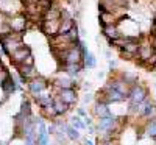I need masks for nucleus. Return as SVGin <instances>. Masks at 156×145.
<instances>
[{
  "label": "nucleus",
  "mask_w": 156,
  "mask_h": 145,
  "mask_svg": "<svg viewBox=\"0 0 156 145\" xmlns=\"http://www.w3.org/2000/svg\"><path fill=\"white\" fill-rule=\"evenodd\" d=\"M84 67H87V69H94L95 65H97V59H95V56H94V53H90V51H87V53L84 55Z\"/></svg>",
  "instance_id": "5701e85b"
},
{
  "label": "nucleus",
  "mask_w": 156,
  "mask_h": 145,
  "mask_svg": "<svg viewBox=\"0 0 156 145\" xmlns=\"http://www.w3.org/2000/svg\"><path fill=\"white\" fill-rule=\"evenodd\" d=\"M154 87H156V83H154Z\"/></svg>",
  "instance_id": "c9c22d12"
},
{
  "label": "nucleus",
  "mask_w": 156,
  "mask_h": 145,
  "mask_svg": "<svg viewBox=\"0 0 156 145\" xmlns=\"http://www.w3.org/2000/svg\"><path fill=\"white\" fill-rule=\"evenodd\" d=\"M30 55H31V48H30L28 45H23V47H20L17 51H14V53L9 56V59H11L12 65H14V67H17V65L23 64V61L27 59Z\"/></svg>",
  "instance_id": "9b49d317"
},
{
  "label": "nucleus",
  "mask_w": 156,
  "mask_h": 145,
  "mask_svg": "<svg viewBox=\"0 0 156 145\" xmlns=\"http://www.w3.org/2000/svg\"><path fill=\"white\" fill-rule=\"evenodd\" d=\"M69 123L73 126V128H76V129H80V131H84V129H87V126H86V123H84V120L80 117V115H72L70 118H69Z\"/></svg>",
  "instance_id": "4be33fe9"
},
{
  "label": "nucleus",
  "mask_w": 156,
  "mask_h": 145,
  "mask_svg": "<svg viewBox=\"0 0 156 145\" xmlns=\"http://www.w3.org/2000/svg\"><path fill=\"white\" fill-rule=\"evenodd\" d=\"M144 134L147 137L156 140V118L145 120V123H144Z\"/></svg>",
  "instance_id": "dca6fc26"
},
{
  "label": "nucleus",
  "mask_w": 156,
  "mask_h": 145,
  "mask_svg": "<svg viewBox=\"0 0 156 145\" xmlns=\"http://www.w3.org/2000/svg\"><path fill=\"white\" fill-rule=\"evenodd\" d=\"M154 55V48L151 45L150 41H147V39H142L140 37V45H139V51H137V55H136V62L140 65L142 62H145L147 59H150L151 56Z\"/></svg>",
  "instance_id": "0eeeda50"
},
{
  "label": "nucleus",
  "mask_w": 156,
  "mask_h": 145,
  "mask_svg": "<svg viewBox=\"0 0 156 145\" xmlns=\"http://www.w3.org/2000/svg\"><path fill=\"white\" fill-rule=\"evenodd\" d=\"M84 69H86L84 67V62H81V64H59V70L62 73L72 76V78L78 76Z\"/></svg>",
  "instance_id": "f8f14e48"
},
{
  "label": "nucleus",
  "mask_w": 156,
  "mask_h": 145,
  "mask_svg": "<svg viewBox=\"0 0 156 145\" xmlns=\"http://www.w3.org/2000/svg\"><path fill=\"white\" fill-rule=\"evenodd\" d=\"M154 98H156V94H154Z\"/></svg>",
  "instance_id": "e433bc0d"
},
{
  "label": "nucleus",
  "mask_w": 156,
  "mask_h": 145,
  "mask_svg": "<svg viewBox=\"0 0 156 145\" xmlns=\"http://www.w3.org/2000/svg\"><path fill=\"white\" fill-rule=\"evenodd\" d=\"M97 76H98V78H103V76H105V73H103V72H98Z\"/></svg>",
  "instance_id": "2f4dec72"
},
{
  "label": "nucleus",
  "mask_w": 156,
  "mask_h": 145,
  "mask_svg": "<svg viewBox=\"0 0 156 145\" xmlns=\"http://www.w3.org/2000/svg\"><path fill=\"white\" fill-rule=\"evenodd\" d=\"M22 84H19L17 83V80H16V76H12V75H9V78L3 83V86H2V89H3V92L8 95V97H11L12 94H16V92L19 90V87H20Z\"/></svg>",
  "instance_id": "4468645a"
},
{
  "label": "nucleus",
  "mask_w": 156,
  "mask_h": 145,
  "mask_svg": "<svg viewBox=\"0 0 156 145\" xmlns=\"http://www.w3.org/2000/svg\"><path fill=\"white\" fill-rule=\"evenodd\" d=\"M6 22H8V25H9V28H11L12 33H23L25 34V31H27V28H28V22L30 20L27 19V16H25L23 12H20V14L8 17Z\"/></svg>",
  "instance_id": "39448f33"
},
{
  "label": "nucleus",
  "mask_w": 156,
  "mask_h": 145,
  "mask_svg": "<svg viewBox=\"0 0 156 145\" xmlns=\"http://www.w3.org/2000/svg\"><path fill=\"white\" fill-rule=\"evenodd\" d=\"M47 133H48L50 136H55V134L58 133V128H56L55 122H50V123L47 125Z\"/></svg>",
  "instance_id": "a878e982"
},
{
  "label": "nucleus",
  "mask_w": 156,
  "mask_h": 145,
  "mask_svg": "<svg viewBox=\"0 0 156 145\" xmlns=\"http://www.w3.org/2000/svg\"><path fill=\"white\" fill-rule=\"evenodd\" d=\"M9 75H11V73H9L6 69H2V70H0V87H2V86H3V83L9 78Z\"/></svg>",
  "instance_id": "393cba45"
},
{
  "label": "nucleus",
  "mask_w": 156,
  "mask_h": 145,
  "mask_svg": "<svg viewBox=\"0 0 156 145\" xmlns=\"http://www.w3.org/2000/svg\"><path fill=\"white\" fill-rule=\"evenodd\" d=\"M83 145H98V143L94 142V140H90V139H87V137H84L83 139Z\"/></svg>",
  "instance_id": "c85d7f7f"
},
{
  "label": "nucleus",
  "mask_w": 156,
  "mask_h": 145,
  "mask_svg": "<svg viewBox=\"0 0 156 145\" xmlns=\"http://www.w3.org/2000/svg\"><path fill=\"white\" fill-rule=\"evenodd\" d=\"M20 2H23V3H27V0H20Z\"/></svg>",
  "instance_id": "f704fd0d"
},
{
  "label": "nucleus",
  "mask_w": 156,
  "mask_h": 145,
  "mask_svg": "<svg viewBox=\"0 0 156 145\" xmlns=\"http://www.w3.org/2000/svg\"><path fill=\"white\" fill-rule=\"evenodd\" d=\"M120 75H122V78L125 80V83H126L129 87L139 83V76H137V73H134V72H131V70H122Z\"/></svg>",
  "instance_id": "6ab92c4d"
},
{
  "label": "nucleus",
  "mask_w": 156,
  "mask_h": 145,
  "mask_svg": "<svg viewBox=\"0 0 156 145\" xmlns=\"http://www.w3.org/2000/svg\"><path fill=\"white\" fill-rule=\"evenodd\" d=\"M76 115H80L81 118H86V117H87V111L84 109V106L76 108Z\"/></svg>",
  "instance_id": "bb28decb"
},
{
  "label": "nucleus",
  "mask_w": 156,
  "mask_h": 145,
  "mask_svg": "<svg viewBox=\"0 0 156 145\" xmlns=\"http://www.w3.org/2000/svg\"><path fill=\"white\" fill-rule=\"evenodd\" d=\"M98 145H119V139H114V140H108V142H100Z\"/></svg>",
  "instance_id": "cd10ccee"
},
{
  "label": "nucleus",
  "mask_w": 156,
  "mask_h": 145,
  "mask_svg": "<svg viewBox=\"0 0 156 145\" xmlns=\"http://www.w3.org/2000/svg\"><path fill=\"white\" fill-rule=\"evenodd\" d=\"M23 33H9L3 37H0V48L9 58L14 51H17L20 47H23Z\"/></svg>",
  "instance_id": "f257e3e1"
},
{
  "label": "nucleus",
  "mask_w": 156,
  "mask_h": 145,
  "mask_svg": "<svg viewBox=\"0 0 156 145\" xmlns=\"http://www.w3.org/2000/svg\"><path fill=\"white\" fill-rule=\"evenodd\" d=\"M150 42H151V45H153V48H154V51H156V37H153V36H151Z\"/></svg>",
  "instance_id": "7c9ffc66"
},
{
  "label": "nucleus",
  "mask_w": 156,
  "mask_h": 145,
  "mask_svg": "<svg viewBox=\"0 0 156 145\" xmlns=\"http://www.w3.org/2000/svg\"><path fill=\"white\" fill-rule=\"evenodd\" d=\"M115 67H117V62H115L114 59H109V70H111V72H114V70H115Z\"/></svg>",
  "instance_id": "c756f323"
},
{
  "label": "nucleus",
  "mask_w": 156,
  "mask_h": 145,
  "mask_svg": "<svg viewBox=\"0 0 156 145\" xmlns=\"http://www.w3.org/2000/svg\"><path fill=\"white\" fill-rule=\"evenodd\" d=\"M55 97H58L59 100H62L64 103H67L69 106H75L76 101H78V92L75 87H70V89H59L55 92Z\"/></svg>",
  "instance_id": "6e6552de"
},
{
  "label": "nucleus",
  "mask_w": 156,
  "mask_h": 145,
  "mask_svg": "<svg viewBox=\"0 0 156 145\" xmlns=\"http://www.w3.org/2000/svg\"><path fill=\"white\" fill-rule=\"evenodd\" d=\"M76 27V23L73 20V17L69 19H61V25H59V33L58 34H64V33H69L70 30H73Z\"/></svg>",
  "instance_id": "aec40b11"
},
{
  "label": "nucleus",
  "mask_w": 156,
  "mask_h": 145,
  "mask_svg": "<svg viewBox=\"0 0 156 145\" xmlns=\"http://www.w3.org/2000/svg\"><path fill=\"white\" fill-rule=\"evenodd\" d=\"M51 86V83L47 80L45 76H42V75H39V76H36V78H33V80H30L28 83H27V90H28V94L33 97V98H36L41 92H44L45 89H48Z\"/></svg>",
  "instance_id": "20e7f679"
},
{
  "label": "nucleus",
  "mask_w": 156,
  "mask_h": 145,
  "mask_svg": "<svg viewBox=\"0 0 156 145\" xmlns=\"http://www.w3.org/2000/svg\"><path fill=\"white\" fill-rule=\"evenodd\" d=\"M148 95V89L144 83H137L134 86H131L129 89V94H128V111L136 108L137 104H140L144 100H147Z\"/></svg>",
  "instance_id": "f03ea898"
},
{
  "label": "nucleus",
  "mask_w": 156,
  "mask_h": 145,
  "mask_svg": "<svg viewBox=\"0 0 156 145\" xmlns=\"http://www.w3.org/2000/svg\"><path fill=\"white\" fill-rule=\"evenodd\" d=\"M81 101H83V104H90L92 101H95V95L90 94V92H86V94L83 95V98H81Z\"/></svg>",
  "instance_id": "b1692460"
},
{
  "label": "nucleus",
  "mask_w": 156,
  "mask_h": 145,
  "mask_svg": "<svg viewBox=\"0 0 156 145\" xmlns=\"http://www.w3.org/2000/svg\"><path fill=\"white\" fill-rule=\"evenodd\" d=\"M117 27L120 30V34L125 37H134V39H140V30L137 22H134L133 19L128 17H122L119 22H117Z\"/></svg>",
  "instance_id": "7ed1b4c3"
},
{
  "label": "nucleus",
  "mask_w": 156,
  "mask_h": 145,
  "mask_svg": "<svg viewBox=\"0 0 156 145\" xmlns=\"http://www.w3.org/2000/svg\"><path fill=\"white\" fill-rule=\"evenodd\" d=\"M59 25H61V19H58V20H42L41 22V31L51 39L53 36H56L59 33Z\"/></svg>",
  "instance_id": "9d476101"
},
{
  "label": "nucleus",
  "mask_w": 156,
  "mask_h": 145,
  "mask_svg": "<svg viewBox=\"0 0 156 145\" xmlns=\"http://www.w3.org/2000/svg\"><path fill=\"white\" fill-rule=\"evenodd\" d=\"M50 145H51V143H50Z\"/></svg>",
  "instance_id": "4c0bfd02"
},
{
  "label": "nucleus",
  "mask_w": 156,
  "mask_h": 145,
  "mask_svg": "<svg viewBox=\"0 0 156 145\" xmlns=\"http://www.w3.org/2000/svg\"><path fill=\"white\" fill-rule=\"evenodd\" d=\"M98 20H100V27H105V25L117 23L120 19H119V16H117L115 12H111V11H103V12H100Z\"/></svg>",
  "instance_id": "2eb2a0df"
},
{
  "label": "nucleus",
  "mask_w": 156,
  "mask_h": 145,
  "mask_svg": "<svg viewBox=\"0 0 156 145\" xmlns=\"http://www.w3.org/2000/svg\"><path fill=\"white\" fill-rule=\"evenodd\" d=\"M90 114H92L94 118H101V117H108L111 115V111H109V104L106 101H100V100H95L92 108H90Z\"/></svg>",
  "instance_id": "1a4fd4ad"
},
{
  "label": "nucleus",
  "mask_w": 156,
  "mask_h": 145,
  "mask_svg": "<svg viewBox=\"0 0 156 145\" xmlns=\"http://www.w3.org/2000/svg\"><path fill=\"white\" fill-rule=\"evenodd\" d=\"M66 136H67V139L70 140V142H78L81 139V133H80V129H76V128H73L70 123L67 125V128H66Z\"/></svg>",
  "instance_id": "412c9836"
},
{
  "label": "nucleus",
  "mask_w": 156,
  "mask_h": 145,
  "mask_svg": "<svg viewBox=\"0 0 156 145\" xmlns=\"http://www.w3.org/2000/svg\"><path fill=\"white\" fill-rule=\"evenodd\" d=\"M2 69H5V67H3V64H2V59H0V70H2Z\"/></svg>",
  "instance_id": "473e14b6"
},
{
  "label": "nucleus",
  "mask_w": 156,
  "mask_h": 145,
  "mask_svg": "<svg viewBox=\"0 0 156 145\" xmlns=\"http://www.w3.org/2000/svg\"><path fill=\"white\" fill-rule=\"evenodd\" d=\"M53 104H55V109H56V114H58V117H64L66 115L72 108L69 106L67 103H64L62 100H59L58 97H55V101H53Z\"/></svg>",
  "instance_id": "f3484780"
},
{
  "label": "nucleus",
  "mask_w": 156,
  "mask_h": 145,
  "mask_svg": "<svg viewBox=\"0 0 156 145\" xmlns=\"http://www.w3.org/2000/svg\"><path fill=\"white\" fill-rule=\"evenodd\" d=\"M50 83H51L53 94H55L56 90H59V89H70V87H75V89H76V81H75V78H72V76H69V75H66V73L55 76Z\"/></svg>",
  "instance_id": "423d86ee"
},
{
  "label": "nucleus",
  "mask_w": 156,
  "mask_h": 145,
  "mask_svg": "<svg viewBox=\"0 0 156 145\" xmlns=\"http://www.w3.org/2000/svg\"><path fill=\"white\" fill-rule=\"evenodd\" d=\"M27 2H34V3H36V2H37V0H27Z\"/></svg>",
  "instance_id": "72a5a7b5"
},
{
  "label": "nucleus",
  "mask_w": 156,
  "mask_h": 145,
  "mask_svg": "<svg viewBox=\"0 0 156 145\" xmlns=\"http://www.w3.org/2000/svg\"><path fill=\"white\" fill-rule=\"evenodd\" d=\"M101 34L108 39V42L112 44L115 39H119L122 34H120V30L117 27V23H112V25H105V27H101Z\"/></svg>",
  "instance_id": "ddd939ff"
},
{
  "label": "nucleus",
  "mask_w": 156,
  "mask_h": 145,
  "mask_svg": "<svg viewBox=\"0 0 156 145\" xmlns=\"http://www.w3.org/2000/svg\"><path fill=\"white\" fill-rule=\"evenodd\" d=\"M39 109H41V115L45 118V120L53 122L55 118L58 117L56 109H55V104H48V106H45V108H39Z\"/></svg>",
  "instance_id": "a211bd4d"
}]
</instances>
